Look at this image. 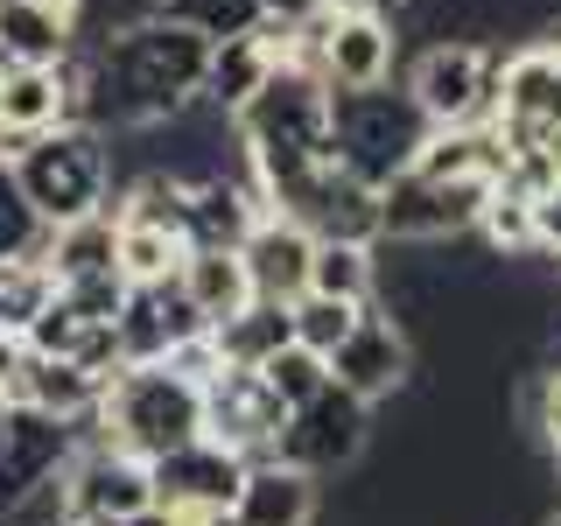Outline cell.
I'll return each instance as SVG.
<instances>
[{"label": "cell", "instance_id": "1", "mask_svg": "<svg viewBox=\"0 0 561 526\" xmlns=\"http://www.w3.org/2000/svg\"><path fill=\"white\" fill-rule=\"evenodd\" d=\"M204 70H210V35L169 22V14L127 22L84 49L78 119L99 134L105 127L113 134L119 127H162V119H175L204 92Z\"/></svg>", "mask_w": 561, "mask_h": 526}, {"label": "cell", "instance_id": "2", "mask_svg": "<svg viewBox=\"0 0 561 526\" xmlns=\"http://www.w3.org/2000/svg\"><path fill=\"white\" fill-rule=\"evenodd\" d=\"M84 443H113L140 456V464H154V456L183 449L204 435V386L183 379L175 365H119L113 379H105V400L92 408V421H78Z\"/></svg>", "mask_w": 561, "mask_h": 526}, {"label": "cell", "instance_id": "3", "mask_svg": "<svg viewBox=\"0 0 561 526\" xmlns=\"http://www.w3.org/2000/svg\"><path fill=\"white\" fill-rule=\"evenodd\" d=\"M8 162H14V175H22V190L35 204V218H43L49 232L113 204V155H105V134L84 127V119H64V127L22 140Z\"/></svg>", "mask_w": 561, "mask_h": 526}, {"label": "cell", "instance_id": "4", "mask_svg": "<svg viewBox=\"0 0 561 526\" xmlns=\"http://www.w3.org/2000/svg\"><path fill=\"white\" fill-rule=\"evenodd\" d=\"M421 140H428V113L414 105V92H386V84L330 92V162L365 175L373 190H386L414 162Z\"/></svg>", "mask_w": 561, "mask_h": 526}, {"label": "cell", "instance_id": "5", "mask_svg": "<svg viewBox=\"0 0 561 526\" xmlns=\"http://www.w3.org/2000/svg\"><path fill=\"white\" fill-rule=\"evenodd\" d=\"M78 443H84L78 421L8 400V408H0V519L28 513V505H35V499H43V491L70 470Z\"/></svg>", "mask_w": 561, "mask_h": 526}, {"label": "cell", "instance_id": "6", "mask_svg": "<svg viewBox=\"0 0 561 526\" xmlns=\"http://www.w3.org/2000/svg\"><path fill=\"white\" fill-rule=\"evenodd\" d=\"M408 92H414L421 113H428V127H470V119H491L499 113V49H484V43H435V49H421Z\"/></svg>", "mask_w": 561, "mask_h": 526}, {"label": "cell", "instance_id": "7", "mask_svg": "<svg viewBox=\"0 0 561 526\" xmlns=\"http://www.w3.org/2000/svg\"><path fill=\"white\" fill-rule=\"evenodd\" d=\"M491 190H499V183L400 169L393 183L379 190V239H449V232H470Z\"/></svg>", "mask_w": 561, "mask_h": 526}, {"label": "cell", "instance_id": "8", "mask_svg": "<svg viewBox=\"0 0 561 526\" xmlns=\"http://www.w3.org/2000/svg\"><path fill=\"white\" fill-rule=\"evenodd\" d=\"M57 499H64V519H84V526H119L134 513L154 505V470L140 456L113 449V443H78L70 470L57 478Z\"/></svg>", "mask_w": 561, "mask_h": 526}, {"label": "cell", "instance_id": "9", "mask_svg": "<svg viewBox=\"0 0 561 526\" xmlns=\"http://www.w3.org/2000/svg\"><path fill=\"white\" fill-rule=\"evenodd\" d=\"M280 428H288V400L260 379V365H225L204 386V435L218 449L245 456V464H267L280 449Z\"/></svg>", "mask_w": 561, "mask_h": 526}, {"label": "cell", "instance_id": "10", "mask_svg": "<svg viewBox=\"0 0 561 526\" xmlns=\"http://www.w3.org/2000/svg\"><path fill=\"white\" fill-rule=\"evenodd\" d=\"M78 84H84V43L64 64H0V155L78 119Z\"/></svg>", "mask_w": 561, "mask_h": 526}, {"label": "cell", "instance_id": "11", "mask_svg": "<svg viewBox=\"0 0 561 526\" xmlns=\"http://www.w3.org/2000/svg\"><path fill=\"white\" fill-rule=\"evenodd\" d=\"M358 449H365V400L344 393V386L330 379L316 400L288 408V428H280L274 456L295 464V470H309V478H323V470H344Z\"/></svg>", "mask_w": 561, "mask_h": 526}, {"label": "cell", "instance_id": "12", "mask_svg": "<svg viewBox=\"0 0 561 526\" xmlns=\"http://www.w3.org/2000/svg\"><path fill=\"white\" fill-rule=\"evenodd\" d=\"M113 330H119V365H162L175 344L204 338L210 323L183 295V281H154V288H127Z\"/></svg>", "mask_w": 561, "mask_h": 526}, {"label": "cell", "instance_id": "13", "mask_svg": "<svg viewBox=\"0 0 561 526\" xmlns=\"http://www.w3.org/2000/svg\"><path fill=\"white\" fill-rule=\"evenodd\" d=\"M316 78L330 92H365V84L393 78V22H379V8L365 14H330L323 22V57H316Z\"/></svg>", "mask_w": 561, "mask_h": 526}, {"label": "cell", "instance_id": "14", "mask_svg": "<svg viewBox=\"0 0 561 526\" xmlns=\"http://www.w3.org/2000/svg\"><path fill=\"white\" fill-rule=\"evenodd\" d=\"M239 260H245V281H253V295H267V302H295V295H309L316 232H309V225H295V218H280V210H267V218L245 232Z\"/></svg>", "mask_w": 561, "mask_h": 526}, {"label": "cell", "instance_id": "15", "mask_svg": "<svg viewBox=\"0 0 561 526\" xmlns=\"http://www.w3.org/2000/svg\"><path fill=\"white\" fill-rule=\"evenodd\" d=\"M330 379L373 408L379 393H393V386L408 379V338H400L386 316H373V302H365V316L351 323V338L330 351Z\"/></svg>", "mask_w": 561, "mask_h": 526}, {"label": "cell", "instance_id": "16", "mask_svg": "<svg viewBox=\"0 0 561 526\" xmlns=\"http://www.w3.org/2000/svg\"><path fill=\"white\" fill-rule=\"evenodd\" d=\"M84 35V0H0V64H64Z\"/></svg>", "mask_w": 561, "mask_h": 526}, {"label": "cell", "instance_id": "17", "mask_svg": "<svg viewBox=\"0 0 561 526\" xmlns=\"http://www.w3.org/2000/svg\"><path fill=\"white\" fill-rule=\"evenodd\" d=\"M105 379H113V373H92V365H78V358L22 351L14 373H8V400L43 408V414H64V421H92V408L105 400Z\"/></svg>", "mask_w": 561, "mask_h": 526}, {"label": "cell", "instance_id": "18", "mask_svg": "<svg viewBox=\"0 0 561 526\" xmlns=\"http://www.w3.org/2000/svg\"><path fill=\"white\" fill-rule=\"evenodd\" d=\"M316 519V478L295 464H245V484L232 499V526H309Z\"/></svg>", "mask_w": 561, "mask_h": 526}, {"label": "cell", "instance_id": "19", "mask_svg": "<svg viewBox=\"0 0 561 526\" xmlns=\"http://www.w3.org/2000/svg\"><path fill=\"white\" fill-rule=\"evenodd\" d=\"M267 218V197L260 190L232 183V175H204V183H190V218H183V239L190 245H225V253H239L245 232Z\"/></svg>", "mask_w": 561, "mask_h": 526}, {"label": "cell", "instance_id": "20", "mask_svg": "<svg viewBox=\"0 0 561 526\" xmlns=\"http://www.w3.org/2000/svg\"><path fill=\"white\" fill-rule=\"evenodd\" d=\"M43 253L57 267V288H70V281H113L119 274V218L113 210H92L78 225H57L43 239Z\"/></svg>", "mask_w": 561, "mask_h": 526}, {"label": "cell", "instance_id": "21", "mask_svg": "<svg viewBox=\"0 0 561 526\" xmlns=\"http://www.w3.org/2000/svg\"><path fill=\"white\" fill-rule=\"evenodd\" d=\"M183 295L197 302L204 323H225V316H239L245 302H253V281H245V260L225 253V245H190L183 253Z\"/></svg>", "mask_w": 561, "mask_h": 526}, {"label": "cell", "instance_id": "22", "mask_svg": "<svg viewBox=\"0 0 561 526\" xmlns=\"http://www.w3.org/2000/svg\"><path fill=\"white\" fill-rule=\"evenodd\" d=\"M267 78H274V57H267V43L245 28V35H225V43H210V70H204V92H197V99L225 105V113H239V105L253 99Z\"/></svg>", "mask_w": 561, "mask_h": 526}, {"label": "cell", "instance_id": "23", "mask_svg": "<svg viewBox=\"0 0 561 526\" xmlns=\"http://www.w3.org/2000/svg\"><path fill=\"white\" fill-rule=\"evenodd\" d=\"M288 338H295L288 302H267V295H253V302H245L239 316L210 323V344H218V358H225V365H267Z\"/></svg>", "mask_w": 561, "mask_h": 526}, {"label": "cell", "instance_id": "24", "mask_svg": "<svg viewBox=\"0 0 561 526\" xmlns=\"http://www.w3.org/2000/svg\"><path fill=\"white\" fill-rule=\"evenodd\" d=\"M57 302V267H49V253L35 245V253H0V330L8 338H28L35 316Z\"/></svg>", "mask_w": 561, "mask_h": 526}, {"label": "cell", "instance_id": "25", "mask_svg": "<svg viewBox=\"0 0 561 526\" xmlns=\"http://www.w3.org/2000/svg\"><path fill=\"white\" fill-rule=\"evenodd\" d=\"M183 253H190L183 232H162V225H127V218H119V281H127V288L175 281V274H183Z\"/></svg>", "mask_w": 561, "mask_h": 526}, {"label": "cell", "instance_id": "26", "mask_svg": "<svg viewBox=\"0 0 561 526\" xmlns=\"http://www.w3.org/2000/svg\"><path fill=\"white\" fill-rule=\"evenodd\" d=\"M309 288L316 295H337V302H373V245H358V239H316Z\"/></svg>", "mask_w": 561, "mask_h": 526}, {"label": "cell", "instance_id": "27", "mask_svg": "<svg viewBox=\"0 0 561 526\" xmlns=\"http://www.w3.org/2000/svg\"><path fill=\"white\" fill-rule=\"evenodd\" d=\"M470 232H484V245L499 260H519V253H534V197H519V190H491L484 210H478V225Z\"/></svg>", "mask_w": 561, "mask_h": 526}, {"label": "cell", "instance_id": "28", "mask_svg": "<svg viewBox=\"0 0 561 526\" xmlns=\"http://www.w3.org/2000/svg\"><path fill=\"white\" fill-rule=\"evenodd\" d=\"M365 316V302H337V295H295L288 302V323H295V344H309V351H337L344 338H351V323H358Z\"/></svg>", "mask_w": 561, "mask_h": 526}, {"label": "cell", "instance_id": "29", "mask_svg": "<svg viewBox=\"0 0 561 526\" xmlns=\"http://www.w3.org/2000/svg\"><path fill=\"white\" fill-rule=\"evenodd\" d=\"M260 379H267L274 393L288 400V408H302V400H316V393L330 386V358H323V351H309V344H295V338H288V344H280L267 365H260Z\"/></svg>", "mask_w": 561, "mask_h": 526}, {"label": "cell", "instance_id": "30", "mask_svg": "<svg viewBox=\"0 0 561 526\" xmlns=\"http://www.w3.org/2000/svg\"><path fill=\"white\" fill-rule=\"evenodd\" d=\"M154 14H169V22L197 28V35H210V43H225V35H245L267 8H260V0H154Z\"/></svg>", "mask_w": 561, "mask_h": 526}, {"label": "cell", "instance_id": "31", "mask_svg": "<svg viewBox=\"0 0 561 526\" xmlns=\"http://www.w3.org/2000/svg\"><path fill=\"white\" fill-rule=\"evenodd\" d=\"M43 239H49V225L35 218V204H28L22 175H14V162L0 155V253H35Z\"/></svg>", "mask_w": 561, "mask_h": 526}, {"label": "cell", "instance_id": "32", "mask_svg": "<svg viewBox=\"0 0 561 526\" xmlns=\"http://www.w3.org/2000/svg\"><path fill=\"white\" fill-rule=\"evenodd\" d=\"M534 253L540 260H561V183L534 197Z\"/></svg>", "mask_w": 561, "mask_h": 526}, {"label": "cell", "instance_id": "33", "mask_svg": "<svg viewBox=\"0 0 561 526\" xmlns=\"http://www.w3.org/2000/svg\"><path fill=\"white\" fill-rule=\"evenodd\" d=\"M540 428H548L554 443H561V373L548 379V393H540Z\"/></svg>", "mask_w": 561, "mask_h": 526}, {"label": "cell", "instance_id": "34", "mask_svg": "<svg viewBox=\"0 0 561 526\" xmlns=\"http://www.w3.org/2000/svg\"><path fill=\"white\" fill-rule=\"evenodd\" d=\"M14 358H22V338H8V330H0V393H8V373H14Z\"/></svg>", "mask_w": 561, "mask_h": 526}, {"label": "cell", "instance_id": "35", "mask_svg": "<svg viewBox=\"0 0 561 526\" xmlns=\"http://www.w3.org/2000/svg\"><path fill=\"white\" fill-rule=\"evenodd\" d=\"M309 8H323V14H365V8H379V0H309Z\"/></svg>", "mask_w": 561, "mask_h": 526}, {"label": "cell", "instance_id": "36", "mask_svg": "<svg viewBox=\"0 0 561 526\" xmlns=\"http://www.w3.org/2000/svg\"><path fill=\"white\" fill-rule=\"evenodd\" d=\"M119 526H169V519H162V513L148 505V513H134V519H119Z\"/></svg>", "mask_w": 561, "mask_h": 526}, {"label": "cell", "instance_id": "37", "mask_svg": "<svg viewBox=\"0 0 561 526\" xmlns=\"http://www.w3.org/2000/svg\"><path fill=\"white\" fill-rule=\"evenodd\" d=\"M548 43H561V22H554V35H548Z\"/></svg>", "mask_w": 561, "mask_h": 526}, {"label": "cell", "instance_id": "38", "mask_svg": "<svg viewBox=\"0 0 561 526\" xmlns=\"http://www.w3.org/2000/svg\"><path fill=\"white\" fill-rule=\"evenodd\" d=\"M554 470H561V443H554Z\"/></svg>", "mask_w": 561, "mask_h": 526}, {"label": "cell", "instance_id": "39", "mask_svg": "<svg viewBox=\"0 0 561 526\" xmlns=\"http://www.w3.org/2000/svg\"><path fill=\"white\" fill-rule=\"evenodd\" d=\"M57 526H84V519H57Z\"/></svg>", "mask_w": 561, "mask_h": 526}, {"label": "cell", "instance_id": "40", "mask_svg": "<svg viewBox=\"0 0 561 526\" xmlns=\"http://www.w3.org/2000/svg\"><path fill=\"white\" fill-rule=\"evenodd\" d=\"M554 526H561V519H554Z\"/></svg>", "mask_w": 561, "mask_h": 526}]
</instances>
